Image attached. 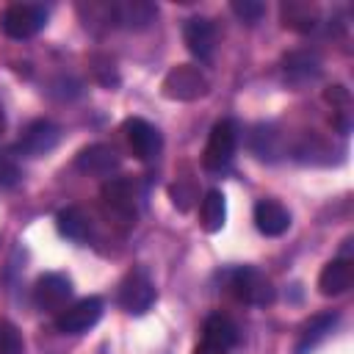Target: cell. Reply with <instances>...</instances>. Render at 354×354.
Here are the masks:
<instances>
[{
    "label": "cell",
    "mask_w": 354,
    "mask_h": 354,
    "mask_svg": "<svg viewBox=\"0 0 354 354\" xmlns=\"http://www.w3.org/2000/svg\"><path fill=\"white\" fill-rule=\"evenodd\" d=\"M100 205L102 213L119 224V227H133L138 218V185L130 177H111L102 183L100 191Z\"/></svg>",
    "instance_id": "6da1fadb"
},
{
    "label": "cell",
    "mask_w": 354,
    "mask_h": 354,
    "mask_svg": "<svg viewBox=\"0 0 354 354\" xmlns=\"http://www.w3.org/2000/svg\"><path fill=\"white\" fill-rule=\"evenodd\" d=\"M160 91L166 100H174V102H194V100H202L207 91H210V80L207 75L194 66V64H177L166 72L163 83H160Z\"/></svg>",
    "instance_id": "7a4b0ae2"
},
{
    "label": "cell",
    "mask_w": 354,
    "mask_h": 354,
    "mask_svg": "<svg viewBox=\"0 0 354 354\" xmlns=\"http://www.w3.org/2000/svg\"><path fill=\"white\" fill-rule=\"evenodd\" d=\"M230 288H232V293H235L241 301L254 304V307H266V304H271V301L277 299V290H274L271 279H268L263 271L252 268V266L235 268V271L230 274Z\"/></svg>",
    "instance_id": "3957f363"
},
{
    "label": "cell",
    "mask_w": 354,
    "mask_h": 354,
    "mask_svg": "<svg viewBox=\"0 0 354 354\" xmlns=\"http://www.w3.org/2000/svg\"><path fill=\"white\" fill-rule=\"evenodd\" d=\"M47 22V11L36 3H11L3 14H0V28L6 36L11 39H30L36 36Z\"/></svg>",
    "instance_id": "277c9868"
},
{
    "label": "cell",
    "mask_w": 354,
    "mask_h": 354,
    "mask_svg": "<svg viewBox=\"0 0 354 354\" xmlns=\"http://www.w3.org/2000/svg\"><path fill=\"white\" fill-rule=\"evenodd\" d=\"M235 147H238V127L232 119H221L210 127V136H207V144H205V152H202V166L207 171H218L224 169L232 155H235Z\"/></svg>",
    "instance_id": "5b68a950"
},
{
    "label": "cell",
    "mask_w": 354,
    "mask_h": 354,
    "mask_svg": "<svg viewBox=\"0 0 354 354\" xmlns=\"http://www.w3.org/2000/svg\"><path fill=\"white\" fill-rule=\"evenodd\" d=\"M116 301L124 313L130 315H144L152 304H155V285L147 277L144 268H133L122 282H119V293Z\"/></svg>",
    "instance_id": "8992f818"
},
{
    "label": "cell",
    "mask_w": 354,
    "mask_h": 354,
    "mask_svg": "<svg viewBox=\"0 0 354 354\" xmlns=\"http://www.w3.org/2000/svg\"><path fill=\"white\" fill-rule=\"evenodd\" d=\"M58 141H61L58 124H53L47 119H36V122H30L22 130V136L14 144V152L17 155H25V158H41V155L53 152L58 147Z\"/></svg>",
    "instance_id": "52a82bcc"
},
{
    "label": "cell",
    "mask_w": 354,
    "mask_h": 354,
    "mask_svg": "<svg viewBox=\"0 0 354 354\" xmlns=\"http://www.w3.org/2000/svg\"><path fill=\"white\" fill-rule=\"evenodd\" d=\"M100 318H102V299L86 296V299H80V301H75L58 313L55 329L64 335H80V332H88Z\"/></svg>",
    "instance_id": "ba28073f"
},
{
    "label": "cell",
    "mask_w": 354,
    "mask_h": 354,
    "mask_svg": "<svg viewBox=\"0 0 354 354\" xmlns=\"http://www.w3.org/2000/svg\"><path fill=\"white\" fill-rule=\"evenodd\" d=\"M72 299V282L66 274H58V271H50V274H41L36 279V288H33V301L39 304V310H47V313H61L66 310V301Z\"/></svg>",
    "instance_id": "9c48e42d"
},
{
    "label": "cell",
    "mask_w": 354,
    "mask_h": 354,
    "mask_svg": "<svg viewBox=\"0 0 354 354\" xmlns=\"http://www.w3.org/2000/svg\"><path fill=\"white\" fill-rule=\"evenodd\" d=\"M124 138H127V147L133 149V155L138 160H152L163 147V138H160L158 127L149 124L147 119H138V116L124 122Z\"/></svg>",
    "instance_id": "30bf717a"
},
{
    "label": "cell",
    "mask_w": 354,
    "mask_h": 354,
    "mask_svg": "<svg viewBox=\"0 0 354 354\" xmlns=\"http://www.w3.org/2000/svg\"><path fill=\"white\" fill-rule=\"evenodd\" d=\"M158 8L149 0H116L111 3V25L127 28V30H144L155 22Z\"/></svg>",
    "instance_id": "8fae6325"
},
{
    "label": "cell",
    "mask_w": 354,
    "mask_h": 354,
    "mask_svg": "<svg viewBox=\"0 0 354 354\" xmlns=\"http://www.w3.org/2000/svg\"><path fill=\"white\" fill-rule=\"evenodd\" d=\"M183 39H185V47H188V53L194 58H199V61H210L213 58V50H216V25L207 17H191V19H185Z\"/></svg>",
    "instance_id": "7c38bea8"
},
{
    "label": "cell",
    "mask_w": 354,
    "mask_h": 354,
    "mask_svg": "<svg viewBox=\"0 0 354 354\" xmlns=\"http://www.w3.org/2000/svg\"><path fill=\"white\" fill-rule=\"evenodd\" d=\"M75 166L88 177H111L119 169V155L108 144H88L77 152Z\"/></svg>",
    "instance_id": "4fadbf2b"
},
{
    "label": "cell",
    "mask_w": 354,
    "mask_h": 354,
    "mask_svg": "<svg viewBox=\"0 0 354 354\" xmlns=\"http://www.w3.org/2000/svg\"><path fill=\"white\" fill-rule=\"evenodd\" d=\"M318 19H321V11L310 0H282L279 3V22L285 30L310 33V30H315Z\"/></svg>",
    "instance_id": "5bb4252c"
},
{
    "label": "cell",
    "mask_w": 354,
    "mask_h": 354,
    "mask_svg": "<svg viewBox=\"0 0 354 354\" xmlns=\"http://www.w3.org/2000/svg\"><path fill=\"white\" fill-rule=\"evenodd\" d=\"M282 72L290 86H307L321 75V58L313 50H293L282 58Z\"/></svg>",
    "instance_id": "9a60e30c"
},
{
    "label": "cell",
    "mask_w": 354,
    "mask_h": 354,
    "mask_svg": "<svg viewBox=\"0 0 354 354\" xmlns=\"http://www.w3.org/2000/svg\"><path fill=\"white\" fill-rule=\"evenodd\" d=\"M354 282V263L348 257L329 260L318 274V293L321 296H340Z\"/></svg>",
    "instance_id": "2e32d148"
},
{
    "label": "cell",
    "mask_w": 354,
    "mask_h": 354,
    "mask_svg": "<svg viewBox=\"0 0 354 354\" xmlns=\"http://www.w3.org/2000/svg\"><path fill=\"white\" fill-rule=\"evenodd\" d=\"M254 227H257L263 235L277 238V235L288 232V227H290V213H288V207H285L282 202H277V199H260V202L254 205Z\"/></svg>",
    "instance_id": "e0dca14e"
},
{
    "label": "cell",
    "mask_w": 354,
    "mask_h": 354,
    "mask_svg": "<svg viewBox=\"0 0 354 354\" xmlns=\"http://www.w3.org/2000/svg\"><path fill=\"white\" fill-rule=\"evenodd\" d=\"M202 340L230 351V348L238 343V326H235V321H232L230 315L213 313V315H207L205 324H202Z\"/></svg>",
    "instance_id": "ac0fdd59"
},
{
    "label": "cell",
    "mask_w": 354,
    "mask_h": 354,
    "mask_svg": "<svg viewBox=\"0 0 354 354\" xmlns=\"http://www.w3.org/2000/svg\"><path fill=\"white\" fill-rule=\"evenodd\" d=\"M337 321H340L337 313H318V315H313V318L301 326V332H299L296 354H307V351H313V348H315V346L335 329Z\"/></svg>",
    "instance_id": "d6986e66"
},
{
    "label": "cell",
    "mask_w": 354,
    "mask_h": 354,
    "mask_svg": "<svg viewBox=\"0 0 354 354\" xmlns=\"http://www.w3.org/2000/svg\"><path fill=\"white\" fill-rule=\"evenodd\" d=\"M227 221V199L218 188L207 191L202 196V205H199V224L205 232H218Z\"/></svg>",
    "instance_id": "ffe728a7"
},
{
    "label": "cell",
    "mask_w": 354,
    "mask_h": 354,
    "mask_svg": "<svg viewBox=\"0 0 354 354\" xmlns=\"http://www.w3.org/2000/svg\"><path fill=\"white\" fill-rule=\"evenodd\" d=\"M55 227H58V232H61L64 238H69V241H86L88 232H91V221H88V216H86L80 207H75V205L58 210V216H55Z\"/></svg>",
    "instance_id": "44dd1931"
},
{
    "label": "cell",
    "mask_w": 354,
    "mask_h": 354,
    "mask_svg": "<svg viewBox=\"0 0 354 354\" xmlns=\"http://www.w3.org/2000/svg\"><path fill=\"white\" fill-rule=\"evenodd\" d=\"M324 100L332 105V111H335V116H337L335 124L346 133V130H348V108H351V97H348V91H346L343 86L335 83V86H329V88L324 91Z\"/></svg>",
    "instance_id": "7402d4cb"
},
{
    "label": "cell",
    "mask_w": 354,
    "mask_h": 354,
    "mask_svg": "<svg viewBox=\"0 0 354 354\" xmlns=\"http://www.w3.org/2000/svg\"><path fill=\"white\" fill-rule=\"evenodd\" d=\"M88 66H91V75L100 86L105 88H116L119 86V72H116V64L111 55H91L88 58Z\"/></svg>",
    "instance_id": "603a6c76"
},
{
    "label": "cell",
    "mask_w": 354,
    "mask_h": 354,
    "mask_svg": "<svg viewBox=\"0 0 354 354\" xmlns=\"http://www.w3.org/2000/svg\"><path fill=\"white\" fill-rule=\"evenodd\" d=\"M0 354H25L22 332L6 318H0Z\"/></svg>",
    "instance_id": "cb8c5ba5"
},
{
    "label": "cell",
    "mask_w": 354,
    "mask_h": 354,
    "mask_svg": "<svg viewBox=\"0 0 354 354\" xmlns=\"http://www.w3.org/2000/svg\"><path fill=\"white\" fill-rule=\"evenodd\" d=\"M169 196H171V205L180 213H185V210H191V205L196 199V183L194 180H177V183H171Z\"/></svg>",
    "instance_id": "d4e9b609"
},
{
    "label": "cell",
    "mask_w": 354,
    "mask_h": 354,
    "mask_svg": "<svg viewBox=\"0 0 354 354\" xmlns=\"http://www.w3.org/2000/svg\"><path fill=\"white\" fill-rule=\"evenodd\" d=\"M252 149L257 152V158H274L277 155V133L271 127H254L252 133Z\"/></svg>",
    "instance_id": "484cf974"
},
{
    "label": "cell",
    "mask_w": 354,
    "mask_h": 354,
    "mask_svg": "<svg viewBox=\"0 0 354 354\" xmlns=\"http://www.w3.org/2000/svg\"><path fill=\"white\" fill-rule=\"evenodd\" d=\"M230 8H232V14H235L241 22H246V25H254V22L266 14V6H263L260 0H232Z\"/></svg>",
    "instance_id": "4316f807"
},
{
    "label": "cell",
    "mask_w": 354,
    "mask_h": 354,
    "mask_svg": "<svg viewBox=\"0 0 354 354\" xmlns=\"http://www.w3.org/2000/svg\"><path fill=\"white\" fill-rule=\"evenodd\" d=\"M17 183H19V166H17V160L11 155L0 152V185L3 188H11Z\"/></svg>",
    "instance_id": "83f0119b"
},
{
    "label": "cell",
    "mask_w": 354,
    "mask_h": 354,
    "mask_svg": "<svg viewBox=\"0 0 354 354\" xmlns=\"http://www.w3.org/2000/svg\"><path fill=\"white\" fill-rule=\"evenodd\" d=\"M194 354H230L227 348H218V346H213V343H196V348H194Z\"/></svg>",
    "instance_id": "f1b7e54d"
},
{
    "label": "cell",
    "mask_w": 354,
    "mask_h": 354,
    "mask_svg": "<svg viewBox=\"0 0 354 354\" xmlns=\"http://www.w3.org/2000/svg\"><path fill=\"white\" fill-rule=\"evenodd\" d=\"M6 130V111H3V105H0V133Z\"/></svg>",
    "instance_id": "f546056e"
}]
</instances>
